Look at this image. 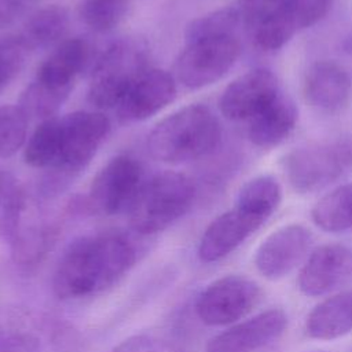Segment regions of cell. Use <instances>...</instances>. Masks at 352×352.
Returning a JSON list of instances; mask_svg holds the SVG:
<instances>
[{
	"label": "cell",
	"instance_id": "6da1fadb",
	"mask_svg": "<svg viewBox=\"0 0 352 352\" xmlns=\"http://www.w3.org/2000/svg\"><path fill=\"white\" fill-rule=\"evenodd\" d=\"M133 242L117 232L76 239L59 260L52 287L62 300L99 294L116 285L135 264Z\"/></svg>",
	"mask_w": 352,
	"mask_h": 352
},
{
	"label": "cell",
	"instance_id": "7a4b0ae2",
	"mask_svg": "<svg viewBox=\"0 0 352 352\" xmlns=\"http://www.w3.org/2000/svg\"><path fill=\"white\" fill-rule=\"evenodd\" d=\"M221 140L216 114L205 104H188L160 121L148 135L150 154L166 164H182L210 154Z\"/></svg>",
	"mask_w": 352,
	"mask_h": 352
},
{
	"label": "cell",
	"instance_id": "3957f363",
	"mask_svg": "<svg viewBox=\"0 0 352 352\" xmlns=\"http://www.w3.org/2000/svg\"><path fill=\"white\" fill-rule=\"evenodd\" d=\"M60 120L59 153L55 164L45 169L38 186L40 195H60L89 164L110 132L109 118L99 111H73Z\"/></svg>",
	"mask_w": 352,
	"mask_h": 352
},
{
	"label": "cell",
	"instance_id": "277c9868",
	"mask_svg": "<svg viewBox=\"0 0 352 352\" xmlns=\"http://www.w3.org/2000/svg\"><path fill=\"white\" fill-rule=\"evenodd\" d=\"M197 195L194 182L179 172H161L144 180L128 209L129 224L140 235L160 232L192 206Z\"/></svg>",
	"mask_w": 352,
	"mask_h": 352
},
{
	"label": "cell",
	"instance_id": "5b68a950",
	"mask_svg": "<svg viewBox=\"0 0 352 352\" xmlns=\"http://www.w3.org/2000/svg\"><path fill=\"white\" fill-rule=\"evenodd\" d=\"M147 45L139 38L113 43L91 72L88 100L98 109L117 107L131 85L148 69Z\"/></svg>",
	"mask_w": 352,
	"mask_h": 352
},
{
	"label": "cell",
	"instance_id": "8992f818",
	"mask_svg": "<svg viewBox=\"0 0 352 352\" xmlns=\"http://www.w3.org/2000/svg\"><path fill=\"white\" fill-rule=\"evenodd\" d=\"M352 168V144L326 140L301 146L286 154L285 175L294 191L311 194L337 182Z\"/></svg>",
	"mask_w": 352,
	"mask_h": 352
},
{
	"label": "cell",
	"instance_id": "52a82bcc",
	"mask_svg": "<svg viewBox=\"0 0 352 352\" xmlns=\"http://www.w3.org/2000/svg\"><path fill=\"white\" fill-rule=\"evenodd\" d=\"M330 0H276L246 25L256 47L263 51L282 48L298 32L326 16Z\"/></svg>",
	"mask_w": 352,
	"mask_h": 352
},
{
	"label": "cell",
	"instance_id": "ba28073f",
	"mask_svg": "<svg viewBox=\"0 0 352 352\" xmlns=\"http://www.w3.org/2000/svg\"><path fill=\"white\" fill-rule=\"evenodd\" d=\"M239 54L241 44L235 34L190 41L176 59L175 73L184 87L202 88L220 80Z\"/></svg>",
	"mask_w": 352,
	"mask_h": 352
},
{
	"label": "cell",
	"instance_id": "9c48e42d",
	"mask_svg": "<svg viewBox=\"0 0 352 352\" xmlns=\"http://www.w3.org/2000/svg\"><path fill=\"white\" fill-rule=\"evenodd\" d=\"M260 298L258 285L243 275H226L209 283L198 296L195 312L208 326L236 323Z\"/></svg>",
	"mask_w": 352,
	"mask_h": 352
},
{
	"label": "cell",
	"instance_id": "30bf717a",
	"mask_svg": "<svg viewBox=\"0 0 352 352\" xmlns=\"http://www.w3.org/2000/svg\"><path fill=\"white\" fill-rule=\"evenodd\" d=\"M143 182L140 164L129 155H117L92 179L87 206L104 216L128 212Z\"/></svg>",
	"mask_w": 352,
	"mask_h": 352
},
{
	"label": "cell",
	"instance_id": "8fae6325",
	"mask_svg": "<svg viewBox=\"0 0 352 352\" xmlns=\"http://www.w3.org/2000/svg\"><path fill=\"white\" fill-rule=\"evenodd\" d=\"M352 285V248L324 243L314 249L298 274V289L311 297L344 290Z\"/></svg>",
	"mask_w": 352,
	"mask_h": 352
},
{
	"label": "cell",
	"instance_id": "7c38bea8",
	"mask_svg": "<svg viewBox=\"0 0 352 352\" xmlns=\"http://www.w3.org/2000/svg\"><path fill=\"white\" fill-rule=\"evenodd\" d=\"M312 241V234L307 227L283 226L260 243L254 254V265L264 278L280 279L308 257Z\"/></svg>",
	"mask_w": 352,
	"mask_h": 352
},
{
	"label": "cell",
	"instance_id": "4fadbf2b",
	"mask_svg": "<svg viewBox=\"0 0 352 352\" xmlns=\"http://www.w3.org/2000/svg\"><path fill=\"white\" fill-rule=\"evenodd\" d=\"M280 92L275 74L264 67L249 70L235 78L221 94V114L232 121H249Z\"/></svg>",
	"mask_w": 352,
	"mask_h": 352
},
{
	"label": "cell",
	"instance_id": "5bb4252c",
	"mask_svg": "<svg viewBox=\"0 0 352 352\" xmlns=\"http://www.w3.org/2000/svg\"><path fill=\"white\" fill-rule=\"evenodd\" d=\"M286 326L287 315L279 308H271L214 336L206 352H256L278 340Z\"/></svg>",
	"mask_w": 352,
	"mask_h": 352
},
{
	"label": "cell",
	"instance_id": "9a60e30c",
	"mask_svg": "<svg viewBox=\"0 0 352 352\" xmlns=\"http://www.w3.org/2000/svg\"><path fill=\"white\" fill-rule=\"evenodd\" d=\"M92 44L84 37H73L60 41L56 48L38 66L34 82L40 87L69 96L77 77L89 66Z\"/></svg>",
	"mask_w": 352,
	"mask_h": 352
},
{
	"label": "cell",
	"instance_id": "2e32d148",
	"mask_svg": "<svg viewBox=\"0 0 352 352\" xmlns=\"http://www.w3.org/2000/svg\"><path fill=\"white\" fill-rule=\"evenodd\" d=\"M176 98V81L162 69L148 67L126 91L117 106L125 122L143 121L157 114Z\"/></svg>",
	"mask_w": 352,
	"mask_h": 352
},
{
	"label": "cell",
	"instance_id": "e0dca14e",
	"mask_svg": "<svg viewBox=\"0 0 352 352\" xmlns=\"http://www.w3.org/2000/svg\"><path fill=\"white\" fill-rule=\"evenodd\" d=\"M263 224V220L238 206L221 213L206 227L201 236L198 245L199 260L214 263L224 258Z\"/></svg>",
	"mask_w": 352,
	"mask_h": 352
},
{
	"label": "cell",
	"instance_id": "ac0fdd59",
	"mask_svg": "<svg viewBox=\"0 0 352 352\" xmlns=\"http://www.w3.org/2000/svg\"><path fill=\"white\" fill-rule=\"evenodd\" d=\"M302 92L305 100L316 110L336 113L348 103L352 80L341 65L318 60L305 72Z\"/></svg>",
	"mask_w": 352,
	"mask_h": 352
},
{
	"label": "cell",
	"instance_id": "d6986e66",
	"mask_svg": "<svg viewBox=\"0 0 352 352\" xmlns=\"http://www.w3.org/2000/svg\"><path fill=\"white\" fill-rule=\"evenodd\" d=\"M298 111L293 100L282 91L264 109L249 120L248 136L263 148L280 144L293 132Z\"/></svg>",
	"mask_w": 352,
	"mask_h": 352
},
{
	"label": "cell",
	"instance_id": "ffe728a7",
	"mask_svg": "<svg viewBox=\"0 0 352 352\" xmlns=\"http://www.w3.org/2000/svg\"><path fill=\"white\" fill-rule=\"evenodd\" d=\"M305 330L315 340H337L352 333V289L320 301L307 316Z\"/></svg>",
	"mask_w": 352,
	"mask_h": 352
},
{
	"label": "cell",
	"instance_id": "44dd1931",
	"mask_svg": "<svg viewBox=\"0 0 352 352\" xmlns=\"http://www.w3.org/2000/svg\"><path fill=\"white\" fill-rule=\"evenodd\" d=\"M26 210V209H25ZM54 228L38 219L26 220L25 212L10 235L11 256L16 265L32 268L37 265L54 242Z\"/></svg>",
	"mask_w": 352,
	"mask_h": 352
},
{
	"label": "cell",
	"instance_id": "7402d4cb",
	"mask_svg": "<svg viewBox=\"0 0 352 352\" xmlns=\"http://www.w3.org/2000/svg\"><path fill=\"white\" fill-rule=\"evenodd\" d=\"M69 29V14L60 6H47L36 11L16 37L26 51L47 48L59 43Z\"/></svg>",
	"mask_w": 352,
	"mask_h": 352
},
{
	"label": "cell",
	"instance_id": "603a6c76",
	"mask_svg": "<svg viewBox=\"0 0 352 352\" xmlns=\"http://www.w3.org/2000/svg\"><path fill=\"white\" fill-rule=\"evenodd\" d=\"M312 221L326 232L352 230V183L323 195L311 210Z\"/></svg>",
	"mask_w": 352,
	"mask_h": 352
},
{
	"label": "cell",
	"instance_id": "cb8c5ba5",
	"mask_svg": "<svg viewBox=\"0 0 352 352\" xmlns=\"http://www.w3.org/2000/svg\"><path fill=\"white\" fill-rule=\"evenodd\" d=\"M282 190L278 180L263 175L246 182L238 192L235 206L258 217L264 223L280 204Z\"/></svg>",
	"mask_w": 352,
	"mask_h": 352
},
{
	"label": "cell",
	"instance_id": "d4e9b609",
	"mask_svg": "<svg viewBox=\"0 0 352 352\" xmlns=\"http://www.w3.org/2000/svg\"><path fill=\"white\" fill-rule=\"evenodd\" d=\"M59 136L60 120L58 117L43 120L28 139L23 150L25 162L33 168H51L58 158Z\"/></svg>",
	"mask_w": 352,
	"mask_h": 352
},
{
	"label": "cell",
	"instance_id": "484cf974",
	"mask_svg": "<svg viewBox=\"0 0 352 352\" xmlns=\"http://www.w3.org/2000/svg\"><path fill=\"white\" fill-rule=\"evenodd\" d=\"M26 209V198L18 179L0 168V236L12 234Z\"/></svg>",
	"mask_w": 352,
	"mask_h": 352
},
{
	"label": "cell",
	"instance_id": "4316f807",
	"mask_svg": "<svg viewBox=\"0 0 352 352\" xmlns=\"http://www.w3.org/2000/svg\"><path fill=\"white\" fill-rule=\"evenodd\" d=\"M241 23L242 18L236 7H226L212 11L188 23L186 29V43L199 38L235 34Z\"/></svg>",
	"mask_w": 352,
	"mask_h": 352
},
{
	"label": "cell",
	"instance_id": "83f0119b",
	"mask_svg": "<svg viewBox=\"0 0 352 352\" xmlns=\"http://www.w3.org/2000/svg\"><path fill=\"white\" fill-rule=\"evenodd\" d=\"M129 3L131 0H84L80 16L92 30L107 32L122 21Z\"/></svg>",
	"mask_w": 352,
	"mask_h": 352
},
{
	"label": "cell",
	"instance_id": "f1b7e54d",
	"mask_svg": "<svg viewBox=\"0 0 352 352\" xmlns=\"http://www.w3.org/2000/svg\"><path fill=\"white\" fill-rule=\"evenodd\" d=\"M29 118L19 106H0V157L14 155L26 142Z\"/></svg>",
	"mask_w": 352,
	"mask_h": 352
},
{
	"label": "cell",
	"instance_id": "f546056e",
	"mask_svg": "<svg viewBox=\"0 0 352 352\" xmlns=\"http://www.w3.org/2000/svg\"><path fill=\"white\" fill-rule=\"evenodd\" d=\"M25 54L26 50L16 37L0 40V91L18 74Z\"/></svg>",
	"mask_w": 352,
	"mask_h": 352
},
{
	"label": "cell",
	"instance_id": "4dcf8cb0",
	"mask_svg": "<svg viewBox=\"0 0 352 352\" xmlns=\"http://www.w3.org/2000/svg\"><path fill=\"white\" fill-rule=\"evenodd\" d=\"M111 352H183L179 346L165 338L139 334L120 342Z\"/></svg>",
	"mask_w": 352,
	"mask_h": 352
},
{
	"label": "cell",
	"instance_id": "1f68e13d",
	"mask_svg": "<svg viewBox=\"0 0 352 352\" xmlns=\"http://www.w3.org/2000/svg\"><path fill=\"white\" fill-rule=\"evenodd\" d=\"M0 352H40L38 341L29 333H8L0 337Z\"/></svg>",
	"mask_w": 352,
	"mask_h": 352
},
{
	"label": "cell",
	"instance_id": "d6a6232c",
	"mask_svg": "<svg viewBox=\"0 0 352 352\" xmlns=\"http://www.w3.org/2000/svg\"><path fill=\"white\" fill-rule=\"evenodd\" d=\"M21 7V0H0V28L11 23L19 14Z\"/></svg>",
	"mask_w": 352,
	"mask_h": 352
},
{
	"label": "cell",
	"instance_id": "836d02e7",
	"mask_svg": "<svg viewBox=\"0 0 352 352\" xmlns=\"http://www.w3.org/2000/svg\"><path fill=\"white\" fill-rule=\"evenodd\" d=\"M315 352H324V351H315Z\"/></svg>",
	"mask_w": 352,
	"mask_h": 352
}]
</instances>
